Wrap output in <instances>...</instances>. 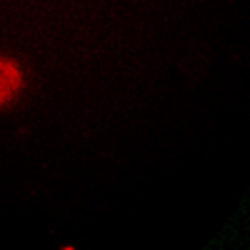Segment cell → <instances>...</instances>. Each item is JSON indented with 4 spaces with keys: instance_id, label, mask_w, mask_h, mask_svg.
<instances>
[{
    "instance_id": "cell-1",
    "label": "cell",
    "mask_w": 250,
    "mask_h": 250,
    "mask_svg": "<svg viewBox=\"0 0 250 250\" xmlns=\"http://www.w3.org/2000/svg\"><path fill=\"white\" fill-rule=\"evenodd\" d=\"M25 88V70L13 58L0 55V108L10 105Z\"/></svg>"
}]
</instances>
